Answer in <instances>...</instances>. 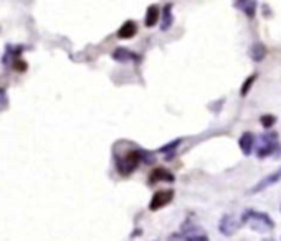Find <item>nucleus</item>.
Instances as JSON below:
<instances>
[{
    "mask_svg": "<svg viewBox=\"0 0 281 241\" xmlns=\"http://www.w3.org/2000/svg\"><path fill=\"white\" fill-rule=\"evenodd\" d=\"M278 132L270 131L261 134L258 139V145H257V157L258 158H266L273 155L274 152H281V144L278 139Z\"/></svg>",
    "mask_w": 281,
    "mask_h": 241,
    "instance_id": "2",
    "label": "nucleus"
},
{
    "mask_svg": "<svg viewBox=\"0 0 281 241\" xmlns=\"http://www.w3.org/2000/svg\"><path fill=\"white\" fill-rule=\"evenodd\" d=\"M174 22V17H172V5L167 4L164 5V9L160 12V30L162 31H167L171 28V25Z\"/></svg>",
    "mask_w": 281,
    "mask_h": 241,
    "instance_id": "10",
    "label": "nucleus"
},
{
    "mask_svg": "<svg viewBox=\"0 0 281 241\" xmlns=\"http://www.w3.org/2000/svg\"><path fill=\"white\" fill-rule=\"evenodd\" d=\"M242 225H247L255 233H270L274 228V221L268 213L248 208L242 213Z\"/></svg>",
    "mask_w": 281,
    "mask_h": 241,
    "instance_id": "1",
    "label": "nucleus"
},
{
    "mask_svg": "<svg viewBox=\"0 0 281 241\" xmlns=\"http://www.w3.org/2000/svg\"><path fill=\"white\" fill-rule=\"evenodd\" d=\"M238 145H240V150L243 152L245 155H250L253 152V147H255V136L253 132H243L238 139Z\"/></svg>",
    "mask_w": 281,
    "mask_h": 241,
    "instance_id": "9",
    "label": "nucleus"
},
{
    "mask_svg": "<svg viewBox=\"0 0 281 241\" xmlns=\"http://www.w3.org/2000/svg\"><path fill=\"white\" fill-rule=\"evenodd\" d=\"M176 180V177H174V174H171L169 170L166 169H154L152 174H151V183H155V182H174Z\"/></svg>",
    "mask_w": 281,
    "mask_h": 241,
    "instance_id": "11",
    "label": "nucleus"
},
{
    "mask_svg": "<svg viewBox=\"0 0 281 241\" xmlns=\"http://www.w3.org/2000/svg\"><path fill=\"white\" fill-rule=\"evenodd\" d=\"M279 180H281V167L274 170V172H271L270 175H266L265 179H261L257 183V185L250 190V193H260V192H263V190H266L268 187L274 185V183H278Z\"/></svg>",
    "mask_w": 281,
    "mask_h": 241,
    "instance_id": "5",
    "label": "nucleus"
},
{
    "mask_svg": "<svg viewBox=\"0 0 281 241\" xmlns=\"http://www.w3.org/2000/svg\"><path fill=\"white\" fill-rule=\"evenodd\" d=\"M7 107V94L4 90H0V109H5Z\"/></svg>",
    "mask_w": 281,
    "mask_h": 241,
    "instance_id": "19",
    "label": "nucleus"
},
{
    "mask_svg": "<svg viewBox=\"0 0 281 241\" xmlns=\"http://www.w3.org/2000/svg\"><path fill=\"white\" fill-rule=\"evenodd\" d=\"M238 226L240 223L232 217V215H223L220 221H218V230H220L223 236H232V234L238 230Z\"/></svg>",
    "mask_w": 281,
    "mask_h": 241,
    "instance_id": "6",
    "label": "nucleus"
},
{
    "mask_svg": "<svg viewBox=\"0 0 281 241\" xmlns=\"http://www.w3.org/2000/svg\"><path fill=\"white\" fill-rule=\"evenodd\" d=\"M266 53H268V50H266V47L263 45V43H255V45L252 47V52H250L253 61H263Z\"/></svg>",
    "mask_w": 281,
    "mask_h": 241,
    "instance_id": "15",
    "label": "nucleus"
},
{
    "mask_svg": "<svg viewBox=\"0 0 281 241\" xmlns=\"http://www.w3.org/2000/svg\"><path fill=\"white\" fill-rule=\"evenodd\" d=\"M159 18H160V9L157 5H151L146 12V20H144L146 27H154Z\"/></svg>",
    "mask_w": 281,
    "mask_h": 241,
    "instance_id": "14",
    "label": "nucleus"
},
{
    "mask_svg": "<svg viewBox=\"0 0 281 241\" xmlns=\"http://www.w3.org/2000/svg\"><path fill=\"white\" fill-rule=\"evenodd\" d=\"M142 160V150H129L126 155L117 160V170L121 175H131Z\"/></svg>",
    "mask_w": 281,
    "mask_h": 241,
    "instance_id": "3",
    "label": "nucleus"
},
{
    "mask_svg": "<svg viewBox=\"0 0 281 241\" xmlns=\"http://www.w3.org/2000/svg\"><path fill=\"white\" fill-rule=\"evenodd\" d=\"M180 142H182V141H180V139H176V141L169 142V144H166V145H164V147H160V149H159V152H160V154H167V152H172V154H174V152H176V149L180 145Z\"/></svg>",
    "mask_w": 281,
    "mask_h": 241,
    "instance_id": "17",
    "label": "nucleus"
},
{
    "mask_svg": "<svg viewBox=\"0 0 281 241\" xmlns=\"http://www.w3.org/2000/svg\"><path fill=\"white\" fill-rule=\"evenodd\" d=\"M136 33H137V25L133 20L124 22L119 27V30H117V36L124 38V40H126V38H133Z\"/></svg>",
    "mask_w": 281,
    "mask_h": 241,
    "instance_id": "12",
    "label": "nucleus"
},
{
    "mask_svg": "<svg viewBox=\"0 0 281 241\" xmlns=\"http://www.w3.org/2000/svg\"><path fill=\"white\" fill-rule=\"evenodd\" d=\"M233 7L242 10L248 18H255L258 10V4L253 2V0H240V2H233Z\"/></svg>",
    "mask_w": 281,
    "mask_h": 241,
    "instance_id": "8",
    "label": "nucleus"
},
{
    "mask_svg": "<svg viewBox=\"0 0 281 241\" xmlns=\"http://www.w3.org/2000/svg\"><path fill=\"white\" fill-rule=\"evenodd\" d=\"M257 78H258L257 73H253L252 76H248V78L245 79V83H243V86H242V90H240V96H243V98L247 96V94L250 93V90H252V85L257 81Z\"/></svg>",
    "mask_w": 281,
    "mask_h": 241,
    "instance_id": "16",
    "label": "nucleus"
},
{
    "mask_svg": "<svg viewBox=\"0 0 281 241\" xmlns=\"http://www.w3.org/2000/svg\"><path fill=\"white\" fill-rule=\"evenodd\" d=\"M261 241H274L273 238H265V239H261Z\"/></svg>",
    "mask_w": 281,
    "mask_h": 241,
    "instance_id": "20",
    "label": "nucleus"
},
{
    "mask_svg": "<svg viewBox=\"0 0 281 241\" xmlns=\"http://www.w3.org/2000/svg\"><path fill=\"white\" fill-rule=\"evenodd\" d=\"M174 198V190H159V192H155L151 198V204H149V208H151L152 212L159 210V208L169 205Z\"/></svg>",
    "mask_w": 281,
    "mask_h": 241,
    "instance_id": "4",
    "label": "nucleus"
},
{
    "mask_svg": "<svg viewBox=\"0 0 281 241\" xmlns=\"http://www.w3.org/2000/svg\"><path fill=\"white\" fill-rule=\"evenodd\" d=\"M112 58H114L116 61H121V63H126V61H133V60H137L139 56H137L136 53H133L131 50L128 48H116L114 52H112Z\"/></svg>",
    "mask_w": 281,
    "mask_h": 241,
    "instance_id": "13",
    "label": "nucleus"
},
{
    "mask_svg": "<svg viewBox=\"0 0 281 241\" xmlns=\"http://www.w3.org/2000/svg\"><path fill=\"white\" fill-rule=\"evenodd\" d=\"M260 123L263 124L265 129H270L273 128V124L276 123V116H273V114H265V116L260 117Z\"/></svg>",
    "mask_w": 281,
    "mask_h": 241,
    "instance_id": "18",
    "label": "nucleus"
},
{
    "mask_svg": "<svg viewBox=\"0 0 281 241\" xmlns=\"http://www.w3.org/2000/svg\"><path fill=\"white\" fill-rule=\"evenodd\" d=\"M182 239L184 241H209V236L202 228H198L195 225H189L187 230L182 231Z\"/></svg>",
    "mask_w": 281,
    "mask_h": 241,
    "instance_id": "7",
    "label": "nucleus"
}]
</instances>
